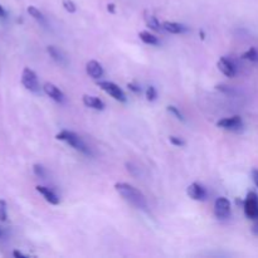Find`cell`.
Masks as SVG:
<instances>
[{"label": "cell", "mask_w": 258, "mask_h": 258, "mask_svg": "<svg viewBox=\"0 0 258 258\" xmlns=\"http://www.w3.org/2000/svg\"><path fill=\"white\" fill-rule=\"evenodd\" d=\"M214 214L217 218L226 219L231 214V202L224 197H221L214 203Z\"/></svg>", "instance_id": "obj_6"}, {"label": "cell", "mask_w": 258, "mask_h": 258, "mask_svg": "<svg viewBox=\"0 0 258 258\" xmlns=\"http://www.w3.org/2000/svg\"><path fill=\"white\" fill-rule=\"evenodd\" d=\"M244 214L249 219H258V197L254 191H249L244 201Z\"/></svg>", "instance_id": "obj_5"}, {"label": "cell", "mask_w": 258, "mask_h": 258, "mask_svg": "<svg viewBox=\"0 0 258 258\" xmlns=\"http://www.w3.org/2000/svg\"><path fill=\"white\" fill-rule=\"evenodd\" d=\"M33 170H34L35 175L39 176V178H44L45 176V170L42 165H38V164H35V165L33 166Z\"/></svg>", "instance_id": "obj_24"}, {"label": "cell", "mask_w": 258, "mask_h": 258, "mask_svg": "<svg viewBox=\"0 0 258 258\" xmlns=\"http://www.w3.org/2000/svg\"><path fill=\"white\" fill-rule=\"evenodd\" d=\"M242 58L243 59H247V60H251V62H256L258 60V52L256 48H249L247 52H244L243 54H242Z\"/></svg>", "instance_id": "obj_19"}, {"label": "cell", "mask_w": 258, "mask_h": 258, "mask_svg": "<svg viewBox=\"0 0 258 258\" xmlns=\"http://www.w3.org/2000/svg\"><path fill=\"white\" fill-rule=\"evenodd\" d=\"M127 87H128V90L133 91L134 93H141V87H140V86L136 85V83L130 82V83H128V85H127Z\"/></svg>", "instance_id": "obj_26"}, {"label": "cell", "mask_w": 258, "mask_h": 258, "mask_svg": "<svg viewBox=\"0 0 258 258\" xmlns=\"http://www.w3.org/2000/svg\"><path fill=\"white\" fill-rule=\"evenodd\" d=\"M156 97H158L156 88L154 87V86H149L148 90H146V98H148V101L153 102V101L156 100Z\"/></svg>", "instance_id": "obj_21"}, {"label": "cell", "mask_w": 258, "mask_h": 258, "mask_svg": "<svg viewBox=\"0 0 258 258\" xmlns=\"http://www.w3.org/2000/svg\"><path fill=\"white\" fill-rule=\"evenodd\" d=\"M8 219V206L4 199H0V221L5 222Z\"/></svg>", "instance_id": "obj_20"}, {"label": "cell", "mask_w": 258, "mask_h": 258, "mask_svg": "<svg viewBox=\"0 0 258 258\" xmlns=\"http://www.w3.org/2000/svg\"><path fill=\"white\" fill-rule=\"evenodd\" d=\"M86 72L93 80H100L103 76V67L97 60H88L86 64Z\"/></svg>", "instance_id": "obj_11"}, {"label": "cell", "mask_w": 258, "mask_h": 258, "mask_svg": "<svg viewBox=\"0 0 258 258\" xmlns=\"http://www.w3.org/2000/svg\"><path fill=\"white\" fill-rule=\"evenodd\" d=\"M107 12L111 13V14H115V13H116V5L112 4V3H111V4H107Z\"/></svg>", "instance_id": "obj_28"}, {"label": "cell", "mask_w": 258, "mask_h": 258, "mask_svg": "<svg viewBox=\"0 0 258 258\" xmlns=\"http://www.w3.org/2000/svg\"><path fill=\"white\" fill-rule=\"evenodd\" d=\"M168 111L170 113H173V115L175 116L178 120H180V121L185 120V118H184V116H183V113H181L180 111L178 110V107H175V106H168Z\"/></svg>", "instance_id": "obj_23"}, {"label": "cell", "mask_w": 258, "mask_h": 258, "mask_svg": "<svg viewBox=\"0 0 258 258\" xmlns=\"http://www.w3.org/2000/svg\"><path fill=\"white\" fill-rule=\"evenodd\" d=\"M139 37H140V39L143 40L145 44H150V45H158L159 44L158 37H156V35H154V34H151L150 32H146V30H144V32H140Z\"/></svg>", "instance_id": "obj_16"}, {"label": "cell", "mask_w": 258, "mask_h": 258, "mask_svg": "<svg viewBox=\"0 0 258 258\" xmlns=\"http://www.w3.org/2000/svg\"><path fill=\"white\" fill-rule=\"evenodd\" d=\"M82 102L86 107H90V108H93V110H98V111L105 110V103H103V101L100 100L98 97H95V96L83 95Z\"/></svg>", "instance_id": "obj_12"}, {"label": "cell", "mask_w": 258, "mask_h": 258, "mask_svg": "<svg viewBox=\"0 0 258 258\" xmlns=\"http://www.w3.org/2000/svg\"><path fill=\"white\" fill-rule=\"evenodd\" d=\"M169 141H170V143L173 144V145H175V146H184V145H185V141L181 140L180 138H176V136H170V138H169Z\"/></svg>", "instance_id": "obj_25"}, {"label": "cell", "mask_w": 258, "mask_h": 258, "mask_svg": "<svg viewBox=\"0 0 258 258\" xmlns=\"http://www.w3.org/2000/svg\"><path fill=\"white\" fill-rule=\"evenodd\" d=\"M13 256L18 257V258H27L28 257L27 254L22 253V252H19V251H14V252H13Z\"/></svg>", "instance_id": "obj_29"}, {"label": "cell", "mask_w": 258, "mask_h": 258, "mask_svg": "<svg viewBox=\"0 0 258 258\" xmlns=\"http://www.w3.org/2000/svg\"><path fill=\"white\" fill-rule=\"evenodd\" d=\"M252 178H253L254 184H256L258 188V169H254V170L252 171Z\"/></svg>", "instance_id": "obj_27"}, {"label": "cell", "mask_w": 258, "mask_h": 258, "mask_svg": "<svg viewBox=\"0 0 258 258\" xmlns=\"http://www.w3.org/2000/svg\"><path fill=\"white\" fill-rule=\"evenodd\" d=\"M22 83L28 91L33 93H38L40 91V86H39V81H38L37 75L33 70L30 68H24L22 73Z\"/></svg>", "instance_id": "obj_3"}, {"label": "cell", "mask_w": 258, "mask_h": 258, "mask_svg": "<svg viewBox=\"0 0 258 258\" xmlns=\"http://www.w3.org/2000/svg\"><path fill=\"white\" fill-rule=\"evenodd\" d=\"M115 189L126 202L131 204V206L136 207L138 209H146L148 208V203H146V198L139 189L135 186L130 185L127 183H116Z\"/></svg>", "instance_id": "obj_1"}, {"label": "cell", "mask_w": 258, "mask_h": 258, "mask_svg": "<svg viewBox=\"0 0 258 258\" xmlns=\"http://www.w3.org/2000/svg\"><path fill=\"white\" fill-rule=\"evenodd\" d=\"M144 20H145L146 25H148L150 29L155 30V32H160L163 29V24L159 23V20L156 19V17L154 14H151L150 12L144 13Z\"/></svg>", "instance_id": "obj_15"}, {"label": "cell", "mask_w": 258, "mask_h": 258, "mask_svg": "<svg viewBox=\"0 0 258 258\" xmlns=\"http://www.w3.org/2000/svg\"><path fill=\"white\" fill-rule=\"evenodd\" d=\"M98 86H100L101 90L105 91L107 95H110L111 97L115 98L116 101L126 102V100H127V98H126L125 92H123V91L116 85V83L110 82V81H101V82H98Z\"/></svg>", "instance_id": "obj_4"}, {"label": "cell", "mask_w": 258, "mask_h": 258, "mask_svg": "<svg viewBox=\"0 0 258 258\" xmlns=\"http://www.w3.org/2000/svg\"><path fill=\"white\" fill-rule=\"evenodd\" d=\"M43 90H44V92L47 93V96H49V97L52 98L53 101H55V102L62 103L63 101H64V95H63V92L57 87V86L53 85V83L50 82L44 83Z\"/></svg>", "instance_id": "obj_10"}, {"label": "cell", "mask_w": 258, "mask_h": 258, "mask_svg": "<svg viewBox=\"0 0 258 258\" xmlns=\"http://www.w3.org/2000/svg\"><path fill=\"white\" fill-rule=\"evenodd\" d=\"M186 193L190 197L191 199L198 202H204L207 199V190L202 184L199 183H193L188 186L186 189Z\"/></svg>", "instance_id": "obj_9"}, {"label": "cell", "mask_w": 258, "mask_h": 258, "mask_svg": "<svg viewBox=\"0 0 258 258\" xmlns=\"http://www.w3.org/2000/svg\"><path fill=\"white\" fill-rule=\"evenodd\" d=\"M62 5L68 13H76V10H77V7H76V4L72 0H63Z\"/></svg>", "instance_id": "obj_22"}, {"label": "cell", "mask_w": 258, "mask_h": 258, "mask_svg": "<svg viewBox=\"0 0 258 258\" xmlns=\"http://www.w3.org/2000/svg\"><path fill=\"white\" fill-rule=\"evenodd\" d=\"M55 139L60 141H66L68 145L72 146L73 149H76L77 151H81V153L86 154V155H91V150L85 143H83L82 139L75 134L73 131L70 130H62L59 134L55 135Z\"/></svg>", "instance_id": "obj_2"}, {"label": "cell", "mask_w": 258, "mask_h": 258, "mask_svg": "<svg viewBox=\"0 0 258 258\" xmlns=\"http://www.w3.org/2000/svg\"><path fill=\"white\" fill-rule=\"evenodd\" d=\"M217 66H218V70L221 71L224 76H227V77H234V76H236L237 67L229 58L221 57L218 59Z\"/></svg>", "instance_id": "obj_8"}, {"label": "cell", "mask_w": 258, "mask_h": 258, "mask_svg": "<svg viewBox=\"0 0 258 258\" xmlns=\"http://www.w3.org/2000/svg\"><path fill=\"white\" fill-rule=\"evenodd\" d=\"M0 234H2V232H0Z\"/></svg>", "instance_id": "obj_32"}, {"label": "cell", "mask_w": 258, "mask_h": 258, "mask_svg": "<svg viewBox=\"0 0 258 258\" xmlns=\"http://www.w3.org/2000/svg\"><path fill=\"white\" fill-rule=\"evenodd\" d=\"M5 17H7V12H5L4 8L0 5V18H5Z\"/></svg>", "instance_id": "obj_31"}, {"label": "cell", "mask_w": 258, "mask_h": 258, "mask_svg": "<svg viewBox=\"0 0 258 258\" xmlns=\"http://www.w3.org/2000/svg\"><path fill=\"white\" fill-rule=\"evenodd\" d=\"M37 191L40 193L43 196V198L48 202L49 204H53V206H57L59 203V198H58L57 194L54 193L53 190H50L49 188L47 186H43V185H37Z\"/></svg>", "instance_id": "obj_13"}, {"label": "cell", "mask_w": 258, "mask_h": 258, "mask_svg": "<svg viewBox=\"0 0 258 258\" xmlns=\"http://www.w3.org/2000/svg\"><path fill=\"white\" fill-rule=\"evenodd\" d=\"M163 29L166 32L171 33V34H181L188 30V28L183 24H179L175 22H164L163 23Z\"/></svg>", "instance_id": "obj_14"}, {"label": "cell", "mask_w": 258, "mask_h": 258, "mask_svg": "<svg viewBox=\"0 0 258 258\" xmlns=\"http://www.w3.org/2000/svg\"><path fill=\"white\" fill-rule=\"evenodd\" d=\"M28 13H29L30 17L34 18L35 20H38L39 23H43V24H45V18H44V15L42 14V12H40L39 9H37L35 7H32V5H30V7H28Z\"/></svg>", "instance_id": "obj_18"}, {"label": "cell", "mask_w": 258, "mask_h": 258, "mask_svg": "<svg viewBox=\"0 0 258 258\" xmlns=\"http://www.w3.org/2000/svg\"><path fill=\"white\" fill-rule=\"evenodd\" d=\"M217 126L222 128H226V130H239V128L243 127V121H242L241 116L236 115L232 116V117H226L222 118L217 122Z\"/></svg>", "instance_id": "obj_7"}, {"label": "cell", "mask_w": 258, "mask_h": 258, "mask_svg": "<svg viewBox=\"0 0 258 258\" xmlns=\"http://www.w3.org/2000/svg\"><path fill=\"white\" fill-rule=\"evenodd\" d=\"M252 233L258 236V219H256V223H254L253 227H252Z\"/></svg>", "instance_id": "obj_30"}, {"label": "cell", "mask_w": 258, "mask_h": 258, "mask_svg": "<svg viewBox=\"0 0 258 258\" xmlns=\"http://www.w3.org/2000/svg\"><path fill=\"white\" fill-rule=\"evenodd\" d=\"M47 52L49 53V55L55 60V62L64 63V57H63L62 53H60L55 47H53V45H48Z\"/></svg>", "instance_id": "obj_17"}]
</instances>
